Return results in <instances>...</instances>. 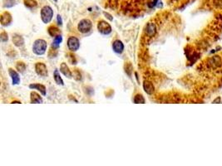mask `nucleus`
Listing matches in <instances>:
<instances>
[{"label":"nucleus","instance_id":"obj_4","mask_svg":"<svg viewBox=\"0 0 222 166\" xmlns=\"http://www.w3.org/2000/svg\"><path fill=\"white\" fill-rule=\"evenodd\" d=\"M98 29L99 32L103 35H108L112 32V27L109 23L104 20L99 21L98 23Z\"/></svg>","mask_w":222,"mask_h":166},{"label":"nucleus","instance_id":"obj_14","mask_svg":"<svg viewBox=\"0 0 222 166\" xmlns=\"http://www.w3.org/2000/svg\"><path fill=\"white\" fill-rule=\"evenodd\" d=\"M13 44H14L16 46L20 47V46H24V40L22 36L15 34L13 36Z\"/></svg>","mask_w":222,"mask_h":166},{"label":"nucleus","instance_id":"obj_13","mask_svg":"<svg viewBox=\"0 0 222 166\" xmlns=\"http://www.w3.org/2000/svg\"><path fill=\"white\" fill-rule=\"evenodd\" d=\"M143 88L146 93H147L148 95H152L154 91H155V87L151 81H145L143 83Z\"/></svg>","mask_w":222,"mask_h":166},{"label":"nucleus","instance_id":"obj_6","mask_svg":"<svg viewBox=\"0 0 222 166\" xmlns=\"http://www.w3.org/2000/svg\"><path fill=\"white\" fill-rule=\"evenodd\" d=\"M35 71L38 76H41V77H47V66L43 62H37L36 63Z\"/></svg>","mask_w":222,"mask_h":166},{"label":"nucleus","instance_id":"obj_23","mask_svg":"<svg viewBox=\"0 0 222 166\" xmlns=\"http://www.w3.org/2000/svg\"><path fill=\"white\" fill-rule=\"evenodd\" d=\"M160 3H161L160 0H150L147 3V6L150 8H152L156 7V5H158V4H160Z\"/></svg>","mask_w":222,"mask_h":166},{"label":"nucleus","instance_id":"obj_12","mask_svg":"<svg viewBox=\"0 0 222 166\" xmlns=\"http://www.w3.org/2000/svg\"><path fill=\"white\" fill-rule=\"evenodd\" d=\"M222 61L221 58L219 56H214L213 58H211L209 60V65L212 67H218V66H221Z\"/></svg>","mask_w":222,"mask_h":166},{"label":"nucleus","instance_id":"obj_28","mask_svg":"<svg viewBox=\"0 0 222 166\" xmlns=\"http://www.w3.org/2000/svg\"><path fill=\"white\" fill-rule=\"evenodd\" d=\"M57 18H58V25H62V18H61V16L58 15V17H57Z\"/></svg>","mask_w":222,"mask_h":166},{"label":"nucleus","instance_id":"obj_24","mask_svg":"<svg viewBox=\"0 0 222 166\" xmlns=\"http://www.w3.org/2000/svg\"><path fill=\"white\" fill-rule=\"evenodd\" d=\"M8 33H7L6 32H2L1 34H0V40H1V42H2V43H5V42L8 41Z\"/></svg>","mask_w":222,"mask_h":166},{"label":"nucleus","instance_id":"obj_10","mask_svg":"<svg viewBox=\"0 0 222 166\" xmlns=\"http://www.w3.org/2000/svg\"><path fill=\"white\" fill-rule=\"evenodd\" d=\"M60 72L66 77L72 78V77H73V73H72L71 70L69 69V67L67 66V65L65 62H62V64H61V66H60Z\"/></svg>","mask_w":222,"mask_h":166},{"label":"nucleus","instance_id":"obj_25","mask_svg":"<svg viewBox=\"0 0 222 166\" xmlns=\"http://www.w3.org/2000/svg\"><path fill=\"white\" fill-rule=\"evenodd\" d=\"M73 77L74 79L77 80V81H80V80L82 79V75H81L79 71H78V70H75V71H74Z\"/></svg>","mask_w":222,"mask_h":166},{"label":"nucleus","instance_id":"obj_5","mask_svg":"<svg viewBox=\"0 0 222 166\" xmlns=\"http://www.w3.org/2000/svg\"><path fill=\"white\" fill-rule=\"evenodd\" d=\"M67 47L71 52H76L80 47V43L79 40L75 37H70L67 39Z\"/></svg>","mask_w":222,"mask_h":166},{"label":"nucleus","instance_id":"obj_30","mask_svg":"<svg viewBox=\"0 0 222 166\" xmlns=\"http://www.w3.org/2000/svg\"><path fill=\"white\" fill-rule=\"evenodd\" d=\"M12 103L13 104V103H21V102L20 101H13Z\"/></svg>","mask_w":222,"mask_h":166},{"label":"nucleus","instance_id":"obj_8","mask_svg":"<svg viewBox=\"0 0 222 166\" xmlns=\"http://www.w3.org/2000/svg\"><path fill=\"white\" fill-rule=\"evenodd\" d=\"M0 21L3 26H8L12 22V16L8 12H4L1 15Z\"/></svg>","mask_w":222,"mask_h":166},{"label":"nucleus","instance_id":"obj_15","mask_svg":"<svg viewBox=\"0 0 222 166\" xmlns=\"http://www.w3.org/2000/svg\"><path fill=\"white\" fill-rule=\"evenodd\" d=\"M29 88L33 89V90H38V91H40V93L43 95V96H46V87L44 86L42 84H38V83H36V84H31L29 85Z\"/></svg>","mask_w":222,"mask_h":166},{"label":"nucleus","instance_id":"obj_21","mask_svg":"<svg viewBox=\"0 0 222 166\" xmlns=\"http://www.w3.org/2000/svg\"><path fill=\"white\" fill-rule=\"evenodd\" d=\"M134 103H136V104H144L145 98L142 97V95L137 94L134 97Z\"/></svg>","mask_w":222,"mask_h":166},{"label":"nucleus","instance_id":"obj_31","mask_svg":"<svg viewBox=\"0 0 222 166\" xmlns=\"http://www.w3.org/2000/svg\"><path fill=\"white\" fill-rule=\"evenodd\" d=\"M54 1H55V2H57V1H58V0H54Z\"/></svg>","mask_w":222,"mask_h":166},{"label":"nucleus","instance_id":"obj_26","mask_svg":"<svg viewBox=\"0 0 222 166\" xmlns=\"http://www.w3.org/2000/svg\"><path fill=\"white\" fill-rule=\"evenodd\" d=\"M213 4L215 8H222V0H213Z\"/></svg>","mask_w":222,"mask_h":166},{"label":"nucleus","instance_id":"obj_16","mask_svg":"<svg viewBox=\"0 0 222 166\" xmlns=\"http://www.w3.org/2000/svg\"><path fill=\"white\" fill-rule=\"evenodd\" d=\"M31 102L32 103H35V104H39V103H43V99L42 97H40V95H38L37 92L33 91L31 92Z\"/></svg>","mask_w":222,"mask_h":166},{"label":"nucleus","instance_id":"obj_22","mask_svg":"<svg viewBox=\"0 0 222 166\" xmlns=\"http://www.w3.org/2000/svg\"><path fill=\"white\" fill-rule=\"evenodd\" d=\"M16 68H17V70L19 72H24L25 69H26V65H25L24 62H18L17 63V65H16Z\"/></svg>","mask_w":222,"mask_h":166},{"label":"nucleus","instance_id":"obj_7","mask_svg":"<svg viewBox=\"0 0 222 166\" xmlns=\"http://www.w3.org/2000/svg\"><path fill=\"white\" fill-rule=\"evenodd\" d=\"M146 37L147 38H152L154 35L156 34V27L155 25V23H147V25L146 26L144 30Z\"/></svg>","mask_w":222,"mask_h":166},{"label":"nucleus","instance_id":"obj_11","mask_svg":"<svg viewBox=\"0 0 222 166\" xmlns=\"http://www.w3.org/2000/svg\"><path fill=\"white\" fill-rule=\"evenodd\" d=\"M8 72H9V75H10V77L12 78V81H13V85H18V84H19L20 82V78H19V75L18 74V72L14 71L12 68H9L8 69Z\"/></svg>","mask_w":222,"mask_h":166},{"label":"nucleus","instance_id":"obj_17","mask_svg":"<svg viewBox=\"0 0 222 166\" xmlns=\"http://www.w3.org/2000/svg\"><path fill=\"white\" fill-rule=\"evenodd\" d=\"M47 32H48V33L50 35L51 37H57V36H58L61 33V31L59 30V28L56 27V26H53V25H52L50 27H48V29H47Z\"/></svg>","mask_w":222,"mask_h":166},{"label":"nucleus","instance_id":"obj_27","mask_svg":"<svg viewBox=\"0 0 222 166\" xmlns=\"http://www.w3.org/2000/svg\"><path fill=\"white\" fill-rule=\"evenodd\" d=\"M213 103H216V104L221 103V98L220 97H218L216 99H215V100H213Z\"/></svg>","mask_w":222,"mask_h":166},{"label":"nucleus","instance_id":"obj_1","mask_svg":"<svg viewBox=\"0 0 222 166\" xmlns=\"http://www.w3.org/2000/svg\"><path fill=\"white\" fill-rule=\"evenodd\" d=\"M47 42L43 39H37L33 46V52L35 53L36 55H43L46 52L47 50Z\"/></svg>","mask_w":222,"mask_h":166},{"label":"nucleus","instance_id":"obj_2","mask_svg":"<svg viewBox=\"0 0 222 166\" xmlns=\"http://www.w3.org/2000/svg\"><path fill=\"white\" fill-rule=\"evenodd\" d=\"M53 17V11L50 6H44L41 10V18L44 23H49Z\"/></svg>","mask_w":222,"mask_h":166},{"label":"nucleus","instance_id":"obj_29","mask_svg":"<svg viewBox=\"0 0 222 166\" xmlns=\"http://www.w3.org/2000/svg\"><path fill=\"white\" fill-rule=\"evenodd\" d=\"M104 14H105L106 16H108V17H107V18H109V19L111 20V21H112V20L113 19L112 18H111V17H112V16L110 15V14H108V13H104Z\"/></svg>","mask_w":222,"mask_h":166},{"label":"nucleus","instance_id":"obj_18","mask_svg":"<svg viewBox=\"0 0 222 166\" xmlns=\"http://www.w3.org/2000/svg\"><path fill=\"white\" fill-rule=\"evenodd\" d=\"M53 78H54L55 82H56L58 85H61V86L64 85V82H63L62 77H61V76H60V73H59L58 70L56 69L54 71V73H53Z\"/></svg>","mask_w":222,"mask_h":166},{"label":"nucleus","instance_id":"obj_19","mask_svg":"<svg viewBox=\"0 0 222 166\" xmlns=\"http://www.w3.org/2000/svg\"><path fill=\"white\" fill-rule=\"evenodd\" d=\"M62 37L61 35H58V36H57V37H55L54 39H53V42L52 43V47H53V48H58L59 46H60V44L62 43Z\"/></svg>","mask_w":222,"mask_h":166},{"label":"nucleus","instance_id":"obj_3","mask_svg":"<svg viewBox=\"0 0 222 166\" xmlns=\"http://www.w3.org/2000/svg\"><path fill=\"white\" fill-rule=\"evenodd\" d=\"M92 27V23L91 22V20L87 19V18L81 20L78 25V31L82 33H87L90 32Z\"/></svg>","mask_w":222,"mask_h":166},{"label":"nucleus","instance_id":"obj_20","mask_svg":"<svg viewBox=\"0 0 222 166\" xmlns=\"http://www.w3.org/2000/svg\"><path fill=\"white\" fill-rule=\"evenodd\" d=\"M24 5L27 8H32L36 7L38 5V3H37L36 0H24Z\"/></svg>","mask_w":222,"mask_h":166},{"label":"nucleus","instance_id":"obj_9","mask_svg":"<svg viewBox=\"0 0 222 166\" xmlns=\"http://www.w3.org/2000/svg\"><path fill=\"white\" fill-rule=\"evenodd\" d=\"M112 49L116 53L121 54L124 50V44L120 40H116V41H114L112 44Z\"/></svg>","mask_w":222,"mask_h":166}]
</instances>
